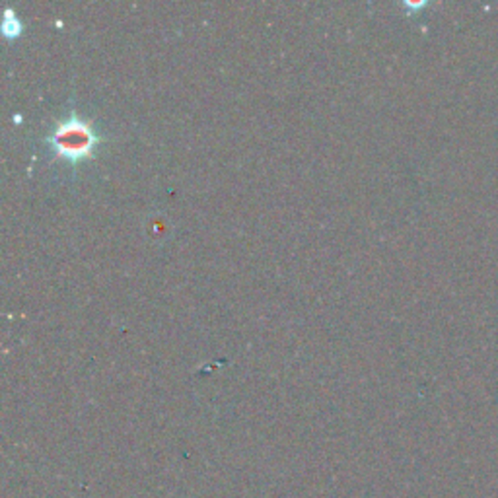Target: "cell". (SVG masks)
Instances as JSON below:
<instances>
[{
    "instance_id": "2",
    "label": "cell",
    "mask_w": 498,
    "mask_h": 498,
    "mask_svg": "<svg viewBox=\"0 0 498 498\" xmlns=\"http://www.w3.org/2000/svg\"><path fill=\"white\" fill-rule=\"evenodd\" d=\"M3 29H5V36L6 37H16L22 32V24H20V20L16 16H12V10L10 8L6 10V16H5V22H3Z\"/></svg>"
},
{
    "instance_id": "1",
    "label": "cell",
    "mask_w": 498,
    "mask_h": 498,
    "mask_svg": "<svg viewBox=\"0 0 498 498\" xmlns=\"http://www.w3.org/2000/svg\"><path fill=\"white\" fill-rule=\"evenodd\" d=\"M46 142L57 158L67 160L70 166H78L98 152L104 137L90 121L72 109L67 119L55 127Z\"/></svg>"
}]
</instances>
